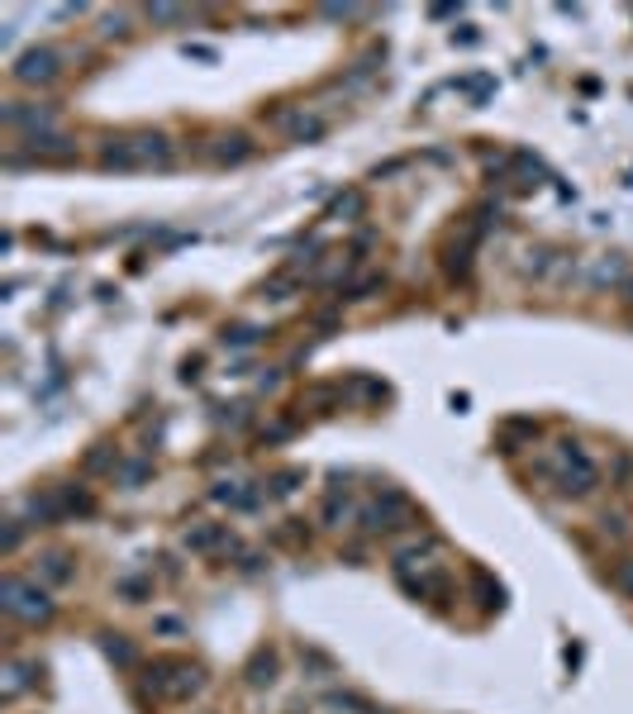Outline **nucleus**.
<instances>
[{"instance_id":"f257e3e1","label":"nucleus","mask_w":633,"mask_h":714,"mask_svg":"<svg viewBox=\"0 0 633 714\" xmlns=\"http://www.w3.org/2000/svg\"><path fill=\"white\" fill-rule=\"evenodd\" d=\"M548 477L557 486V495L586 500L600 486V467H596V457L586 453L577 438H563V443H557V453H553V462H548Z\"/></svg>"},{"instance_id":"f03ea898","label":"nucleus","mask_w":633,"mask_h":714,"mask_svg":"<svg viewBox=\"0 0 633 714\" xmlns=\"http://www.w3.org/2000/svg\"><path fill=\"white\" fill-rule=\"evenodd\" d=\"M143 681H148V691L157 700H177V705L206 691V671H200L196 662H181V657H157Z\"/></svg>"},{"instance_id":"7ed1b4c3","label":"nucleus","mask_w":633,"mask_h":714,"mask_svg":"<svg viewBox=\"0 0 633 714\" xmlns=\"http://www.w3.org/2000/svg\"><path fill=\"white\" fill-rule=\"evenodd\" d=\"M0 605H5V614L14 624H48L53 620V595L43 591V581H29V577H5V585H0Z\"/></svg>"},{"instance_id":"20e7f679","label":"nucleus","mask_w":633,"mask_h":714,"mask_svg":"<svg viewBox=\"0 0 633 714\" xmlns=\"http://www.w3.org/2000/svg\"><path fill=\"white\" fill-rule=\"evenodd\" d=\"M63 77V57H57L53 48H29L24 57H14V81L24 86H48Z\"/></svg>"},{"instance_id":"39448f33","label":"nucleus","mask_w":633,"mask_h":714,"mask_svg":"<svg viewBox=\"0 0 633 714\" xmlns=\"http://www.w3.org/2000/svg\"><path fill=\"white\" fill-rule=\"evenodd\" d=\"M400 514H406V500H400L396 491H386V500H371L357 520H363V534H391V528H400L396 524Z\"/></svg>"},{"instance_id":"423d86ee","label":"nucleus","mask_w":633,"mask_h":714,"mask_svg":"<svg viewBox=\"0 0 633 714\" xmlns=\"http://www.w3.org/2000/svg\"><path fill=\"white\" fill-rule=\"evenodd\" d=\"M186 548L200 553V557H210V553H229V548H234V538H229L224 524H191V528H186Z\"/></svg>"},{"instance_id":"0eeeda50","label":"nucleus","mask_w":633,"mask_h":714,"mask_svg":"<svg viewBox=\"0 0 633 714\" xmlns=\"http://www.w3.org/2000/svg\"><path fill=\"white\" fill-rule=\"evenodd\" d=\"M129 148H134V163L138 167H167L171 163L167 134H138V138H129Z\"/></svg>"},{"instance_id":"6e6552de","label":"nucleus","mask_w":633,"mask_h":714,"mask_svg":"<svg viewBox=\"0 0 633 714\" xmlns=\"http://www.w3.org/2000/svg\"><path fill=\"white\" fill-rule=\"evenodd\" d=\"M71 577H77V567H71L67 553H43L34 562V581H48V585H67Z\"/></svg>"},{"instance_id":"1a4fd4ad","label":"nucleus","mask_w":633,"mask_h":714,"mask_svg":"<svg viewBox=\"0 0 633 714\" xmlns=\"http://www.w3.org/2000/svg\"><path fill=\"white\" fill-rule=\"evenodd\" d=\"M348 510H353V500H348V491H329L324 495V505H320V524L324 528H343V520H348Z\"/></svg>"},{"instance_id":"9d476101","label":"nucleus","mask_w":633,"mask_h":714,"mask_svg":"<svg viewBox=\"0 0 633 714\" xmlns=\"http://www.w3.org/2000/svg\"><path fill=\"white\" fill-rule=\"evenodd\" d=\"M281 129H286V134H296V138H314V134H320V120H314V114H306V110H291V114H281V120H277Z\"/></svg>"},{"instance_id":"9b49d317","label":"nucleus","mask_w":633,"mask_h":714,"mask_svg":"<svg viewBox=\"0 0 633 714\" xmlns=\"http://www.w3.org/2000/svg\"><path fill=\"white\" fill-rule=\"evenodd\" d=\"M329 710H343V714H381V710L371 705L367 695H353V691H338V695H329Z\"/></svg>"},{"instance_id":"f8f14e48","label":"nucleus","mask_w":633,"mask_h":714,"mask_svg":"<svg viewBox=\"0 0 633 714\" xmlns=\"http://www.w3.org/2000/svg\"><path fill=\"white\" fill-rule=\"evenodd\" d=\"M248 153H253L248 138H243V134H229V138H220V148H214V163H243Z\"/></svg>"},{"instance_id":"ddd939ff","label":"nucleus","mask_w":633,"mask_h":714,"mask_svg":"<svg viewBox=\"0 0 633 714\" xmlns=\"http://www.w3.org/2000/svg\"><path fill=\"white\" fill-rule=\"evenodd\" d=\"M214 500H220V505H234V510H253L257 505V495L238 491V481H220L214 486Z\"/></svg>"},{"instance_id":"4468645a","label":"nucleus","mask_w":633,"mask_h":714,"mask_svg":"<svg viewBox=\"0 0 633 714\" xmlns=\"http://www.w3.org/2000/svg\"><path fill=\"white\" fill-rule=\"evenodd\" d=\"M596 524H600V534L614 538V543H624V538H629V520H624V514H610V510H606Z\"/></svg>"},{"instance_id":"2eb2a0df","label":"nucleus","mask_w":633,"mask_h":714,"mask_svg":"<svg viewBox=\"0 0 633 714\" xmlns=\"http://www.w3.org/2000/svg\"><path fill=\"white\" fill-rule=\"evenodd\" d=\"M24 685H29L24 667H20V662H10V667H5V705H14V700H20Z\"/></svg>"},{"instance_id":"dca6fc26","label":"nucleus","mask_w":633,"mask_h":714,"mask_svg":"<svg viewBox=\"0 0 633 714\" xmlns=\"http://www.w3.org/2000/svg\"><path fill=\"white\" fill-rule=\"evenodd\" d=\"M300 481H306V471H277V477H271V495H291Z\"/></svg>"},{"instance_id":"f3484780","label":"nucleus","mask_w":633,"mask_h":714,"mask_svg":"<svg viewBox=\"0 0 633 714\" xmlns=\"http://www.w3.org/2000/svg\"><path fill=\"white\" fill-rule=\"evenodd\" d=\"M614 591L633 600V557H629V562H620V567H614Z\"/></svg>"},{"instance_id":"a211bd4d","label":"nucleus","mask_w":633,"mask_h":714,"mask_svg":"<svg viewBox=\"0 0 633 714\" xmlns=\"http://www.w3.org/2000/svg\"><path fill=\"white\" fill-rule=\"evenodd\" d=\"M106 652H110V657H120V662H124V667H129V662H134V648H129V643H124L120 634H110V643H106Z\"/></svg>"},{"instance_id":"6ab92c4d","label":"nucleus","mask_w":633,"mask_h":714,"mask_svg":"<svg viewBox=\"0 0 633 714\" xmlns=\"http://www.w3.org/2000/svg\"><path fill=\"white\" fill-rule=\"evenodd\" d=\"M148 20H153V24H171V20H186V10H171V5H153V10H148Z\"/></svg>"},{"instance_id":"aec40b11","label":"nucleus","mask_w":633,"mask_h":714,"mask_svg":"<svg viewBox=\"0 0 633 714\" xmlns=\"http://www.w3.org/2000/svg\"><path fill=\"white\" fill-rule=\"evenodd\" d=\"M120 595H129V600H143V595H148V581L129 577V581H120Z\"/></svg>"},{"instance_id":"412c9836","label":"nucleus","mask_w":633,"mask_h":714,"mask_svg":"<svg viewBox=\"0 0 633 714\" xmlns=\"http://www.w3.org/2000/svg\"><path fill=\"white\" fill-rule=\"evenodd\" d=\"M20 528H24L20 520H10V524H5V538H0V548H5V553L20 548Z\"/></svg>"},{"instance_id":"4be33fe9","label":"nucleus","mask_w":633,"mask_h":714,"mask_svg":"<svg viewBox=\"0 0 633 714\" xmlns=\"http://www.w3.org/2000/svg\"><path fill=\"white\" fill-rule=\"evenodd\" d=\"M620 291H624V300L633 305V277H624V281H620Z\"/></svg>"}]
</instances>
